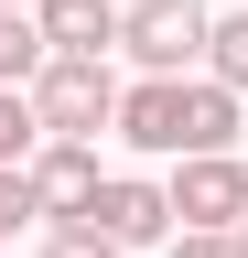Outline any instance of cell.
Returning <instances> with one entry per match:
<instances>
[{"instance_id": "1", "label": "cell", "mask_w": 248, "mask_h": 258, "mask_svg": "<svg viewBox=\"0 0 248 258\" xmlns=\"http://www.w3.org/2000/svg\"><path fill=\"white\" fill-rule=\"evenodd\" d=\"M119 86L108 54H54L33 76V108H43V140H97V129H119Z\"/></svg>"}, {"instance_id": "2", "label": "cell", "mask_w": 248, "mask_h": 258, "mask_svg": "<svg viewBox=\"0 0 248 258\" xmlns=\"http://www.w3.org/2000/svg\"><path fill=\"white\" fill-rule=\"evenodd\" d=\"M205 43H216L205 0H130V22H119V54L140 76H183V64H205Z\"/></svg>"}, {"instance_id": "3", "label": "cell", "mask_w": 248, "mask_h": 258, "mask_svg": "<svg viewBox=\"0 0 248 258\" xmlns=\"http://www.w3.org/2000/svg\"><path fill=\"white\" fill-rule=\"evenodd\" d=\"M173 226L183 237H237L248 226V161L237 151H194L173 172Z\"/></svg>"}, {"instance_id": "4", "label": "cell", "mask_w": 248, "mask_h": 258, "mask_svg": "<svg viewBox=\"0 0 248 258\" xmlns=\"http://www.w3.org/2000/svg\"><path fill=\"white\" fill-rule=\"evenodd\" d=\"M119 140L151 151V161H183L194 151V76H140L119 97Z\"/></svg>"}, {"instance_id": "5", "label": "cell", "mask_w": 248, "mask_h": 258, "mask_svg": "<svg viewBox=\"0 0 248 258\" xmlns=\"http://www.w3.org/2000/svg\"><path fill=\"white\" fill-rule=\"evenodd\" d=\"M33 183H43V226L97 215V194H108V172H97V140H43V151H33Z\"/></svg>"}, {"instance_id": "6", "label": "cell", "mask_w": 248, "mask_h": 258, "mask_svg": "<svg viewBox=\"0 0 248 258\" xmlns=\"http://www.w3.org/2000/svg\"><path fill=\"white\" fill-rule=\"evenodd\" d=\"M97 226L119 247H173L183 226H173V183H140V172H108V194H97Z\"/></svg>"}, {"instance_id": "7", "label": "cell", "mask_w": 248, "mask_h": 258, "mask_svg": "<svg viewBox=\"0 0 248 258\" xmlns=\"http://www.w3.org/2000/svg\"><path fill=\"white\" fill-rule=\"evenodd\" d=\"M33 22H43L54 54H108L130 11H119V0H33Z\"/></svg>"}, {"instance_id": "8", "label": "cell", "mask_w": 248, "mask_h": 258, "mask_svg": "<svg viewBox=\"0 0 248 258\" xmlns=\"http://www.w3.org/2000/svg\"><path fill=\"white\" fill-rule=\"evenodd\" d=\"M54 64V43H43V22L33 11H11V0H0V86H33Z\"/></svg>"}, {"instance_id": "9", "label": "cell", "mask_w": 248, "mask_h": 258, "mask_svg": "<svg viewBox=\"0 0 248 258\" xmlns=\"http://www.w3.org/2000/svg\"><path fill=\"white\" fill-rule=\"evenodd\" d=\"M33 151H43V108H33V86H0V172H33Z\"/></svg>"}, {"instance_id": "10", "label": "cell", "mask_w": 248, "mask_h": 258, "mask_svg": "<svg viewBox=\"0 0 248 258\" xmlns=\"http://www.w3.org/2000/svg\"><path fill=\"white\" fill-rule=\"evenodd\" d=\"M194 151H237V86H216V76H194Z\"/></svg>"}, {"instance_id": "11", "label": "cell", "mask_w": 248, "mask_h": 258, "mask_svg": "<svg viewBox=\"0 0 248 258\" xmlns=\"http://www.w3.org/2000/svg\"><path fill=\"white\" fill-rule=\"evenodd\" d=\"M205 76L248 97V11H227V22H216V43H205Z\"/></svg>"}, {"instance_id": "12", "label": "cell", "mask_w": 248, "mask_h": 258, "mask_svg": "<svg viewBox=\"0 0 248 258\" xmlns=\"http://www.w3.org/2000/svg\"><path fill=\"white\" fill-rule=\"evenodd\" d=\"M22 226H43V183L33 172H0V247H11Z\"/></svg>"}, {"instance_id": "13", "label": "cell", "mask_w": 248, "mask_h": 258, "mask_svg": "<svg viewBox=\"0 0 248 258\" xmlns=\"http://www.w3.org/2000/svg\"><path fill=\"white\" fill-rule=\"evenodd\" d=\"M43 258H130V247H119L97 215H76V226H54V237H43Z\"/></svg>"}, {"instance_id": "14", "label": "cell", "mask_w": 248, "mask_h": 258, "mask_svg": "<svg viewBox=\"0 0 248 258\" xmlns=\"http://www.w3.org/2000/svg\"><path fill=\"white\" fill-rule=\"evenodd\" d=\"M162 258H248V247H237V237H173Z\"/></svg>"}, {"instance_id": "15", "label": "cell", "mask_w": 248, "mask_h": 258, "mask_svg": "<svg viewBox=\"0 0 248 258\" xmlns=\"http://www.w3.org/2000/svg\"><path fill=\"white\" fill-rule=\"evenodd\" d=\"M11 11H33V0H11Z\"/></svg>"}, {"instance_id": "16", "label": "cell", "mask_w": 248, "mask_h": 258, "mask_svg": "<svg viewBox=\"0 0 248 258\" xmlns=\"http://www.w3.org/2000/svg\"><path fill=\"white\" fill-rule=\"evenodd\" d=\"M237 247H248V226H237Z\"/></svg>"}, {"instance_id": "17", "label": "cell", "mask_w": 248, "mask_h": 258, "mask_svg": "<svg viewBox=\"0 0 248 258\" xmlns=\"http://www.w3.org/2000/svg\"><path fill=\"white\" fill-rule=\"evenodd\" d=\"M119 11H130V0H119Z\"/></svg>"}]
</instances>
